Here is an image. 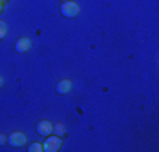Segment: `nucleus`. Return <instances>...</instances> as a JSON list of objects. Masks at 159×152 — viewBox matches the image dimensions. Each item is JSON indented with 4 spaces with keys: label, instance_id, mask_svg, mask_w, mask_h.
I'll list each match as a JSON object with an SVG mask.
<instances>
[{
    "label": "nucleus",
    "instance_id": "obj_1",
    "mask_svg": "<svg viewBox=\"0 0 159 152\" xmlns=\"http://www.w3.org/2000/svg\"><path fill=\"white\" fill-rule=\"evenodd\" d=\"M60 147H62V138L57 135H48L46 140L43 141V150L46 152H57L60 150Z\"/></svg>",
    "mask_w": 159,
    "mask_h": 152
},
{
    "label": "nucleus",
    "instance_id": "obj_2",
    "mask_svg": "<svg viewBox=\"0 0 159 152\" xmlns=\"http://www.w3.org/2000/svg\"><path fill=\"white\" fill-rule=\"evenodd\" d=\"M60 12H62V16H66V18H76L80 14V6L74 2V0L62 2V6H60Z\"/></svg>",
    "mask_w": 159,
    "mask_h": 152
},
{
    "label": "nucleus",
    "instance_id": "obj_3",
    "mask_svg": "<svg viewBox=\"0 0 159 152\" xmlns=\"http://www.w3.org/2000/svg\"><path fill=\"white\" fill-rule=\"evenodd\" d=\"M27 136H25V133H21V131H14L11 136H7V143L12 147H23L25 143H27Z\"/></svg>",
    "mask_w": 159,
    "mask_h": 152
},
{
    "label": "nucleus",
    "instance_id": "obj_4",
    "mask_svg": "<svg viewBox=\"0 0 159 152\" xmlns=\"http://www.w3.org/2000/svg\"><path fill=\"white\" fill-rule=\"evenodd\" d=\"M35 131H37L41 136H48V135L53 133V124H51L50 120H41L39 124H37V127H35Z\"/></svg>",
    "mask_w": 159,
    "mask_h": 152
},
{
    "label": "nucleus",
    "instance_id": "obj_5",
    "mask_svg": "<svg viewBox=\"0 0 159 152\" xmlns=\"http://www.w3.org/2000/svg\"><path fill=\"white\" fill-rule=\"evenodd\" d=\"M71 89H73V81H71V80H60L57 83L58 94H67V92H71Z\"/></svg>",
    "mask_w": 159,
    "mask_h": 152
},
{
    "label": "nucleus",
    "instance_id": "obj_6",
    "mask_svg": "<svg viewBox=\"0 0 159 152\" xmlns=\"http://www.w3.org/2000/svg\"><path fill=\"white\" fill-rule=\"evenodd\" d=\"M30 48H32V41L29 39V37H20L18 39V43H16V50L18 51H29Z\"/></svg>",
    "mask_w": 159,
    "mask_h": 152
},
{
    "label": "nucleus",
    "instance_id": "obj_7",
    "mask_svg": "<svg viewBox=\"0 0 159 152\" xmlns=\"http://www.w3.org/2000/svg\"><path fill=\"white\" fill-rule=\"evenodd\" d=\"M53 133L57 136H60L62 138L64 135H66V127H64V124H57V126H53Z\"/></svg>",
    "mask_w": 159,
    "mask_h": 152
},
{
    "label": "nucleus",
    "instance_id": "obj_8",
    "mask_svg": "<svg viewBox=\"0 0 159 152\" xmlns=\"http://www.w3.org/2000/svg\"><path fill=\"white\" fill-rule=\"evenodd\" d=\"M29 152H43V143H39V141L30 143V145H29Z\"/></svg>",
    "mask_w": 159,
    "mask_h": 152
},
{
    "label": "nucleus",
    "instance_id": "obj_9",
    "mask_svg": "<svg viewBox=\"0 0 159 152\" xmlns=\"http://www.w3.org/2000/svg\"><path fill=\"white\" fill-rule=\"evenodd\" d=\"M7 35V23L0 20V39H4Z\"/></svg>",
    "mask_w": 159,
    "mask_h": 152
},
{
    "label": "nucleus",
    "instance_id": "obj_10",
    "mask_svg": "<svg viewBox=\"0 0 159 152\" xmlns=\"http://www.w3.org/2000/svg\"><path fill=\"white\" fill-rule=\"evenodd\" d=\"M4 143H7V136L0 133V145H4Z\"/></svg>",
    "mask_w": 159,
    "mask_h": 152
},
{
    "label": "nucleus",
    "instance_id": "obj_11",
    "mask_svg": "<svg viewBox=\"0 0 159 152\" xmlns=\"http://www.w3.org/2000/svg\"><path fill=\"white\" fill-rule=\"evenodd\" d=\"M2 11H4V4L0 2V14H2Z\"/></svg>",
    "mask_w": 159,
    "mask_h": 152
},
{
    "label": "nucleus",
    "instance_id": "obj_12",
    "mask_svg": "<svg viewBox=\"0 0 159 152\" xmlns=\"http://www.w3.org/2000/svg\"><path fill=\"white\" fill-rule=\"evenodd\" d=\"M2 85H4V78H2V76H0V87H2Z\"/></svg>",
    "mask_w": 159,
    "mask_h": 152
},
{
    "label": "nucleus",
    "instance_id": "obj_13",
    "mask_svg": "<svg viewBox=\"0 0 159 152\" xmlns=\"http://www.w3.org/2000/svg\"><path fill=\"white\" fill-rule=\"evenodd\" d=\"M0 2H2V4H6V2H7V0H0Z\"/></svg>",
    "mask_w": 159,
    "mask_h": 152
},
{
    "label": "nucleus",
    "instance_id": "obj_14",
    "mask_svg": "<svg viewBox=\"0 0 159 152\" xmlns=\"http://www.w3.org/2000/svg\"><path fill=\"white\" fill-rule=\"evenodd\" d=\"M62 2H67V0H62Z\"/></svg>",
    "mask_w": 159,
    "mask_h": 152
}]
</instances>
